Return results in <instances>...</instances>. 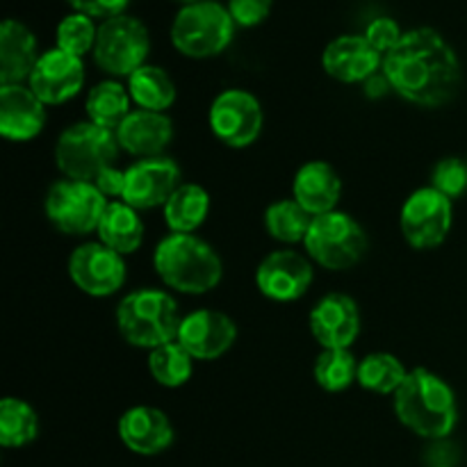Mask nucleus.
<instances>
[{"label": "nucleus", "mask_w": 467, "mask_h": 467, "mask_svg": "<svg viewBox=\"0 0 467 467\" xmlns=\"http://www.w3.org/2000/svg\"><path fill=\"white\" fill-rule=\"evenodd\" d=\"M128 94L140 109L164 112L176 103V85L162 67L144 64L128 78Z\"/></svg>", "instance_id": "obj_25"}, {"label": "nucleus", "mask_w": 467, "mask_h": 467, "mask_svg": "<svg viewBox=\"0 0 467 467\" xmlns=\"http://www.w3.org/2000/svg\"><path fill=\"white\" fill-rule=\"evenodd\" d=\"M39 41L26 23L5 18L0 26V85H23L39 62Z\"/></svg>", "instance_id": "obj_22"}, {"label": "nucleus", "mask_w": 467, "mask_h": 467, "mask_svg": "<svg viewBox=\"0 0 467 467\" xmlns=\"http://www.w3.org/2000/svg\"><path fill=\"white\" fill-rule=\"evenodd\" d=\"M392 401L397 420L420 438L441 441L459 422V404L451 386L424 368L410 369Z\"/></svg>", "instance_id": "obj_2"}, {"label": "nucleus", "mask_w": 467, "mask_h": 467, "mask_svg": "<svg viewBox=\"0 0 467 467\" xmlns=\"http://www.w3.org/2000/svg\"><path fill=\"white\" fill-rule=\"evenodd\" d=\"M313 223V214L301 208L295 199L276 201L265 213V228L274 240L283 244H299L306 240Z\"/></svg>", "instance_id": "obj_30"}, {"label": "nucleus", "mask_w": 467, "mask_h": 467, "mask_svg": "<svg viewBox=\"0 0 467 467\" xmlns=\"http://www.w3.org/2000/svg\"><path fill=\"white\" fill-rule=\"evenodd\" d=\"M153 267L160 281L181 295H205L223 276L217 251L194 233H169L153 251Z\"/></svg>", "instance_id": "obj_3"}, {"label": "nucleus", "mask_w": 467, "mask_h": 467, "mask_svg": "<svg viewBox=\"0 0 467 467\" xmlns=\"http://www.w3.org/2000/svg\"><path fill=\"white\" fill-rule=\"evenodd\" d=\"M181 187V167L171 158L137 160L126 169V187L121 201L135 210L160 208Z\"/></svg>", "instance_id": "obj_14"}, {"label": "nucleus", "mask_w": 467, "mask_h": 467, "mask_svg": "<svg viewBox=\"0 0 467 467\" xmlns=\"http://www.w3.org/2000/svg\"><path fill=\"white\" fill-rule=\"evenodd\" d=\"M409 377V369L404 368L395 354L388 351H374L368 354L358 363V386L377 395H392L400 390L401 383Z\"/></svg>", "instance_id": "obj_29"}, {"label": "nucleus", "mask_w": 467, "mask_h": 467, "mask_svg": "<svg viewBox=\"0 0 467 467\" xmlns=\"http://www.w3.org/2000/svg\"><path fill=\"white\" fill-rule=\"evenodd\" d=\"M292 194L313 217L328 214L337 208L342 196V181L336 169L324 160L306 162L292 181Z\"/></svg>", "instance_id": "obj_23"}, {"label": "nucleus", "mask_w": 467, "mask_h": 467, "mask_svg": "<svg viewBox=\"0 0 467 467\" xmlns=\"http://www.w3.org/2000/svg\"><path fill=\"white\" fill-rule=\"evenodd\" d=\"M178 301L169 292L141 287L130 292L117 306V327L123 340L137 349H158L176 342L181 328Z\"/></svg>", "instance_id": "obj_4"}, {"label": "nucleus", "mask_w": 467, "mask_h": 467, "mask_svg": "<svg viewBox=\"0 0 467 467\" xmlns=\"http://www.w3.org/2000/svg\"><path fill=\"white\" fill-rule=\"evenodd\" d=\"M109 201L100 194L94 182L64 181L53 182L46 194V217L57 231L67 235H87L99 231Z\"/></svg>", "instance_id": "obj_9"}, {"label": "nucleus", "mask_w": 467, "mask_h": 467, "mask_svg": "<svg viewBox=\"0 0 467 467\" xmlns=\"http://www.w3.org/2000/svg\"><path fill=\"white\" fill-rule=\"evenodd\" d=\"M322 67L333 80L358 85L381 71L383 55L372 48L365 35H342L328 41L322 53Z\"/></svg>", "instance_id": "obj_18"}, {"label": "nucleus", "mask_w": 467, "mask_h": 467, "mask_svg": "<svg viewBox=\"0 0 467 467\" xmlns=\"http://www.w3.org/2000/svg\"><path fill=\"white\" fill-rule=\"evenodd\" d=\"M451 222H454L451 201L431 185L415 190L406 199L400 217L404 240L418 251L441 246L450 235Z\"/></svg>", "instance_id": "obj_10"}, {"label": "nucleus", "mask_w": 467, "mask_h": 467, "mask_svg": "<svg viewBox=\"0 0 467 467\" xmlns=\"http://www.w3.org/2000/svg\"><path fill=\"white\" fill-rule=\"evenodd\" d=\"M96 233H99V242H103L105 246L121 255H130L144 242L146 228L140 210L130 208L123 201H109Z\"/></svg>", "instance_id": "obj_24"}, {"label": "nucleus", "mask_w": 467, "mask_h": 467, "mask_svg": "<svg viewBox=\"0 0 467 467\" xmlns=\"http://www.w3.org/2000/svg\"><path fill=\"white\" fill-rule=\"evenodd\" d=\"M208 123L222 144L231 149H246L263 132V105L251 91L226 89L210 105Z\"/></svg>", "instance_id": "obj_11"}, {"label": "nucleus", "mask_w": 467, "mask_h": 467, "mask_svg": "<svg viewBox=\"0 0 467 467\" xmlns=\"http://www.w3.org/2000/svg\"><path fill=\"white\" fill-rule=\"evenodd\" d=\"M404 32H401V26L390 16H377L374 21H369V26L365 27V39L372 44L374 50L386 57L392 48L401 41Z\"/></svg>", "instance_id": "obj_35"}, {"label": "nucleus", "mask_w": 467, "mask_h": 467, "mask_svg": "<svg viewBox=\"0 0 467 467\" xmlns=\"http://www.w3.org/2000/svg\"><path fill=\"white\" fill-rule=\"evenodd\" d=\"M39 436V415L27 401L5 397L0 401V445L7 450L30 445Z\"/></svg>", "instance_id": "obj_28"}, {"label": "nucleus", "mask_w": 467, "mask_h": 467, "mask_svg": "<svg viewBox=\"0 0 467 467\" xmlns=\"http://www.w3.org/2000/svg\"><path fill=\"white\" fill-rule=\"evenodd\" d=\"M173 140V121L164 112L132 109L117 128L121 150L140 160L160 158Z\"/></svg>", "instance_id": "obj_20"}, {"label": "nucleus", "mask_w": 467, "mask_h": 467, "mask_svg": "<svg viewBox=\"0 0 467 467\" xmlns=\"http://www.w3.org/2000/svg\"><path fill=\"white\" fill-rule=\"evenodd\" d=\"M96 36H99V26L94 18L87 14L71 12L59 21L55 39H57V48L67 50V53L85 57L87 53H94Z\"/></svg>", "instance_id": "obj_33"}, {"label": "nucleus", "mask_w": 467, "mask_h": 467, "mask_svg": "<svg viewBox=\"0 0 467 467\" xmlns=\"http://www.w3.org/2000/svg\"><path fill=\"white\" fill-rule=\"evenodd\" d=\"M210 213V194L194 182H181L164 203V222L171 233H194L203 226Z\"/></svg>", "instance_id": "obj_26"}, {"label": "nucleus", "mask_w": 467, "mask_h": 467, "mask_svg": "<svg viewBox=\"0 0 467 467\" xmlns=\"http://www.w3.org/2000/svg\"><path fill=\"white\" fill-rule=\"evenodd\" d=\"M363 85H365V94H368L369 99H379V96H386L388 91H392V87H390V82H388L383 68L379 73H374V76L369 78L368 82H363Z\"/></svg>", "instance_id": "obj_39"}, {"label": "nucleus", "mask_w": 467, "mask_h": 467, "mask_svg": "<svg viewBox=\"0 0 467 467\" xmlns=\"http://www.w3.org/2000/svg\"><path fill=\"white\" fill-rule=\"evenodd\" d=\"M392 91L420 108H442L459 96L463 71L450 41L433 27L406 30L383 57Z\"/></svg>", "instance_id": "obj_1"}, {"label": "nucleus", "mask_w": 467, "mask_h": 467, "mask_svg": "<svg viewBox=\"0 0 467 467\" xmlns=\"http://www.w3.org/2000/svg\"><path fill=\"white\" fill-rule=\"evenodd\" d=\"M436 467H447V465H436Z\"/></svg>", "instance_id": "obj_41"}, {"label": "nucleus", "mask_w": 467, "mask_h": 467, "mask_svg": "<svg viewBox=\"0 0 467 467\" xmlns=\"http://www.w3.org/2000/svg\"><path fill=\"white\" fill-rule=\"evenodd\" d=\"M150 53L149 27L130 14L112 16L99 26L94 62L100 71L114 78H130L146 64Z\"/></svg>", "instance_id": "obj_8"}, {"label": "nucleus", "mask_w": 467, "mask_h": 467, "mask_svg": "<svg viewBox=\"0 0 467 467\" xmlns=\"http://www.w3.org/2000/svg\"><path fill=\"white\" fill-rule=\"evenodd\" d=\"M117 132L91 121L68 126L55 144V162L68 181L96 182L105 169L114 167L119 158Z\"/></svg>", "instance_id": "obj_6"}, {"label": "nucleus", "mask_w": 467, "mask_h": 467, "mask_svg": "<svg viewBox=\"0 0 467 467\" xmlns=\"http://www.w3.org/2000/svg\"><path fill=\"white\" fill-rule=\"evenodd\" d=\"M85 85V64L78 55L62 48H50L41 53L27 87L44 105H62L80 94Z\"/></svg>", "instance_id": "obj_15"}, {"label": "nucleus", "mask_w": 467, "mask_h": 467, "mask_svg": "<svg viewBox=\"0 0 467 467\" xmlns=\"http://www.w3.org/2000/svg\"><path fill=\"white\" fill-rule=\"evenodd\" d=\"M431 187L454 201L467 190V162L461 158H445L433 167Z\"/></svg>", "instance_id": "obj_34"}, {"label": "nucleus", "mask_w": 467, "mask_h": 467, "mask_svg": "<svg viewBox=\"0 0 467 467\" xmlns=\"http://www.w3.org/2000/svg\"><path fill=\"white\" fill-rule=\"evenodd\" d=\"M46 105L27 85H0V135L30 141L44 130Z\"/></svg>", "instance_id": "obj_21"}, {"label": "nucleus", "mask_w": 467, "mask_h": 467, "mask_svg": "<svg viewBox=\"0 0 467 467\" xmlns=\"http://www.w3.org/2000/svg\"><path fill=\"white\" fill-rule=\"evenodd\" d=\"M313 265L304 254L278 249L265 255L255 269V285L267 299L290 304L301 299L313 285Z\"/></svg>", "instance_id": "obj_13"}, {"label": "nucleus", "mask_w": 467, "mask_h": 467, "mask_svg": "<svg viewBox=\"0 0 467 467\" xmlns=\"http://www.w3.org/2000/svg\"><path fill=\"white\" fill-rule=\"evenodd\" d=\"M228 12L240 27H255L269 16L274 0H228Z\"/></svg>", "instance_id": "obj_36"}, {"label": "nucleus", "mask_w": 467, "mask_h": 467, "mask_svg": "<svg viewBox=\"0 0 467 467\" xmlns=\"http://www.w3.org/2000/svg\"><path fill=\"white\" fill-rule=\"evenodd\" d=\"M94 185L99 187L100 194H103L105 199H121L123 187H126V171H121V169L117 167L105 169V171L96 178Z\"/></svg>", "instance_id": "obj_38"}, {"label": "nucleus", "mask_w": 467, "mask_h": 467, "mask_svg": "<svg viewBox=\"0 0 467 467\" xmlns=\"http://www.w3.org/2000/svg\"><path fill=\"white\" fill-rule=\"evenodd\" d=\"M173 424L155 406H132L119 418V438L140 456H158L173 445Z\"/></svg>", "instance_id": "obj_19"}, {"label": "nucleus", "mask_w": 467, "mask_h": 467, "mask_svg": "<svg viewBox=\"0 0 467 467\" xmlns=\"http://www.w3.org/2000/svg\"><path fill=\"white\" fill-rule=\"evenodd\" d=\"M315 381L327 392H342L358 381V360L349 349H324L315 363Z\"/></svg>", "instance_id": "obj_32"}, {"label": "nucleus", "mask_w": 467, "mask_h": 467, "mask_svg": "<svg viewBox=\"0 0 467 467\" xmlns=\"http://www.w3.org/2000/svg\"><path fill=\"white\" fill-rule=\"evenodd\" d=\"M237 340V324L222 310L201 308L185 315L176 342L194 360H214Z\"/></svg>", "instance_id": "obj_16"}, {"label": "nucleus", "mask_w": 467, "mask_h": 467, "mask_svg": "<svg viewBox=\"0 0 467 467\" xmlns=\"http://www.w3.org/2000/svg\"><path fill=\"white\" fill-rule=\"evenodd\" d=\"M67 3L71 5L73 12H80L91 18H103V21H108V18L126 14L130 0H67Z\"/></svg>", "instance_id": "obj_37"}, {"label": "nucleus", "mask_w": 467, "mask_h": 467, "mask_svg": "<svg viewBox=\"0 0 467 467\" xmlns=\"http://www.w3.org/2000/svg\"><path fill=\"white\" fill-rule=\"evenodd\" d=\"M310 333L322 349H349L360 333L358 304L342 292L322 296L310 310Z\"/></svg>", "instance_id": "obj_17"}, {"label": "nucleus", "mask_w": 467, "mask_h": 467, "mask_svg": "<svg viewBox=\"0 0 467 467\" xmlns=\"http://www.w3.org/2000/svg\"><path fill=\"white\" fill-rule=\"evenodd\" d=\"M465 162H467V158H465Z\"/></svg>", "instance_id": "obj_42"}, {"label": "nucleus", "mask_w": 467, "mask_h": 467, "mask_svg": "<svg viewBox=\"0 0 467 467\" xmlns=\"http://www.w3.org/2000/svg\"><path fill=\"white\" fill-rule=\"evenodd\" d=\"M178 3H182V5H190V3H199V0H178Z\"/></svg>", "instance_id": "obj_40"}, {"label": "nucleus", "mask_w": 467, "mask_h": 467, "mask_svg": "<svg viewBox=\"0 0 467 467\" xmlns=\"http://www.w3.org/2000/svg\"><path fill=\"white\" fill-rule=\"evenodd\" d=\"M304 246L310 260L331 272H342L360 263L368 251V235L351 214L333 210L313 217Z\"/></svg>", "instance_id": "obj_7"}, {"label": "nucleus", "mask_w": 467, "mask_h": 467, "mask_svg": "<svg viewBox=\"0 0 467 467\" xmlns=\"http://www.w3.org/2000/svg\"><path fill=\"white\" fill-rule=\"evenodd\" d=\"M149 372L162 388L185 386L194 372V358L178 342L158 347L149 354Z\"/></svg>", "instance_id": "obj_31"}, {"label": "nucleus", "mask_w": 467, "mask_h": 467, "mask_svg": "<svg viewBox=\"0 0 467 467\" xmlns=\"http://www.w3.org/2000/svg\"><path fill=\"white\" fill-rule=\"evenodd\" d=\"M126 260L103 242H87L73 249L68 258V278L85 295L103 299L126 283Z\"/></svg>", "instance_id": "obj_12"}, {"label": "nucleus", "mask_w": 467, "mask_h": 467, "mask_svg": "<svg viewBox=\"0 0 467 467\" xmlns=\"http://www.w3.org/2000/svg\"><path fill=\"white\" fill-rule=\"evenodd\" d=\"M130 103V94H128V89L121 82L103 80L99 82V85L91 87V91L87 94L85 109L91 123L117 132V128L121 126L123 119L132 112Z\"/></svg>", "instance_id": "obj_27"}, {"label": "nucleus", "mask_w": 467, "mask_h": 467, "mask_svg": "<svg viewBox=\"0 0 467 467\" xmlns=\"http://www.w3.org/2000/svg\"><path fill=\"white\" fill-rule=\"evenodd\" d=\"M235 27L226 5L199 0L178 9L171 23V44L185 57L208 59L231 46Z\"/></svg>", "instance_id": "obj_5"}]
</instances>
